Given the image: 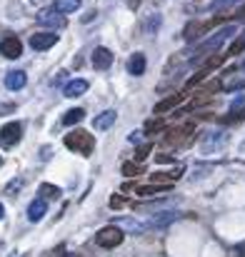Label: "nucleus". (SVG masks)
<instances>
[{"label":"nucleus","instance_id":"obj_1","mask_svg":"<svg viewBox=\"0 0 245 257\" xmlns=\"http://www.w3.org/2000/svg\"><path fill=\"white\" fill-rule=\"evenodd\" d=\"M63 143H65V148L68 150H73V153H80V155H93V150H95V138L88 133V130H70L65 138H63Z\"/></svg>","mask_w":245,"mask_h":257},{"label":"nucleus","instance_id":"obj_9","mask_svg":"<svg viewBox=\"0 0 245 257\" xmlns=\"http://www.w3.org/2000/svg\"><path fill=\"white\" fill-rule=\"evenodd\" d=\"M0 55H3V58H10V60L20 58V55H23V43H20L15 35L5 38V40L0 43Z\"/></svg>","mask_w":245,"mask_h":257},{"label":"nucleus","instance_id":"obj_34","mask_svg":"<svg viewBox=\"0 0 245 257\" xmlns=\"http://www.w3.org/2000/svg\"><path fill=\"white\" fill-rule=\"evenodd\" d=\"M230 18H233V20H245V5L240 8V10H235V13H233Z\"/></svg>","mask_w":245,"mask_h":257},{"label":"nucleus","instance_id":"obj_37","mask_svg":"<svg viewBox=\"0 0 245 257\" xmlns=\"http://www.w3.org/2000/svg\"><path fill=\"white\" fill-rule=\"evenodd\" d=\"M93 18H95V13H88V15H83V23H90Z\"/></svg>","mask_w":245,"mask_h":257},{"label":"nucleus","instance_id":"obj_19","mask_svg":"<svg viewBox=\"0 0 245 257\" xmlns=\"http://www.w3.org/2000/svg\"><path fill=\"white\" fill-rule=\"evenodd\" d=\"M183 175V170H173V172H155L150 175V182H165V185H173V180H178Z\"/></svg>","mask_w":245,"mask_h":257},{"label":"nucleus","instance_id":"obj_20","mask_svg":"<svg viewBox=\"0 0 245 257\" xmlns=\"http://www.w3.org/2000/svg\"><path fill=\"white\" fill-rule=\"evenodd\" d=\"M40 197L43 200H58L60 197V187L58 185H50V182H43L40 185Z\"/></svg>","mask_w":245,"mask_h":257},{"label":"nucleus","instance_id":"obj_23","mask_svg":"<svg viewBox=\"0 0 245 257\" xmlns=\"http://www.w3.org/2000/svg\"><path fill=\"white\" fill-rule=\"evenodd\" d=\"M220 87H223V83H220L218 78H213L210 83H203V85H200V92H205V95H215Z\"/></svg>","mask_w":245,"mask_h":257},{"label":"nucleus","instance_id":"obj_26","mask_svg":"<svg viewBox=\"0 0 245 257\" xmlns=\"http://www.w3.org/2000/svg\"><path fill=\"white\" fill-rule=\"evenodd\" d=\"M243 50H245V35H243V38H235V40H233V45L228 48V55H240Z\"/></svg>","mask_w":245,"mask_h":257},{"label":"nucleus","instance_id":"obj_11","mask_svg":"<svg viewBox=\"0 0 245 257\" xmlns=\"http://www.w3.org/2000/svg\"><path fill=\"white\" fill-rule=\"evenodd\" d=\"M185 90H180V92H175V95H168V97H163L158 105H155V112L158 115H163V112H168V110H173V107H178L183 100H185Z\"/></svg>","mask_w":245,"mask_h":257},{"label":"nucleus","instance_id":"obj_32","mask_svg":"<svg viewBox=\"0 0 245 257\" xmlns=\"http://www.w3.org/2000/svg\"><path fill=\"white\" fill-rule=\"evenodd\" d=\"M13 110H15L13 102H10V105H8V102H0V115H8V112H13Z\"/></svg>","mask_w":245,"mask_h":257},{"label":"nucleus","instance_id":"obj_17","mask_svg":"<svg viewBox=\"0 0 245 257\" xmlns=\"http://www.w3.org/2000/svg\"><path fill=\"white\" fill-rule=\"evenodd\" d=\"M208 75H210V70H208V68H200V70H198V73H195L193 78H188V83H185V87H183V90H185V92H190L193 87L200 85V83H203V80H205Z\"/></svg>","mask_w":245,"mask_h":257},{"label":"nucleus","instance_id":"obj_18","mask_svg":"<svg viewBox=\"0 0 245 257\" xmlns=\"http://www.w3.org/2000/svg\"><path fill=\"white\" fill-rule=\"evenodd\" d=\"M53 8H55V10H60L63 15H68V13H75V10L80 8V0H55V3H53Z\"/></svg>","mask_w":245,"mask_h":257},{"label":"nucleus","instance_id":"obj_7","mask_svg":"<svg viewBox=\"0 0 245 257\" xmlns=\"http://www.w3.org/2000/svg\"><path fill=\"white\" fill-rule=\"evenodd\" d=\"M55 43H58V35L50 33V30H40V33L30 35V48L33 50H50Z\"/></svg>","mask_w":245,"mask_h":257},{"label":"nucleus","instance_id":"obj_35","mask_svg":"<svg viewBox=\"0 0 245 257\" xmlns=\"http://www.w3.org/2000/svg\"><path fill=\"white\" fill-rule=\"evenodd\" d=\"M120 190H123L125 195H130V190H135V185H133V182H123V187H120Z\"/></svg>","mask_w":245,"mask_h":257},{"label":"nucleus","instance_id":"obj_36","mask_svg":"<svg viewBox=\"0 0 245 257\" xmlns=\"http://www.w3.org/2000/svg\"><path fill=\"white\" fill-rule=\"evenodd\" d=\"M235 250H238V257H245V242H240Z\"/></svg>","mask_w":245,"mask_h":257},{"label":"nucleus","instance_id":"obj_14","mask_svg":"<svg viewBox=\"0 0 245 257\" xmlns=\"http://www.w3.org/2000/svg\"><path fill=\"white\" fill-rule=\"evenodd\" d=\"M128 73L135 75V78H140V75L145 73V55H143V53H133V55L128 58Z\"/></svg>","mask_w":245,"mask_h":257},{"label":"nucleus","instance_id":"obj_4","mask_svg":"<svg viewBox=\"0 0 245 257\" xmlns=\"http://www.w3.org/2000/svg\"><path fill=\"white\" fill-rule=\"evenodd\" d=\"M123 230L120 227H115V225H108V227H103V230H98V235H95V242L100 245V247H105V250H113V247H120L123 245Z\"/></svg>","mask_w":245,"mask_h":257},{"label":"nucleus","instance_id":"obj_40","mask_svg":"<svg viewBox=\"0 0 245 257\" xmlns=\"http://www.w3.org/2000/svg\"><path fill=\"white\" fill-rule=\"evenodd\" d=\"M0 168H3V158H0Z\"/></svg>","mask_w":245,"mask_h":257},{"label":"nucleus","instance_id":"obj_13","mask_svg":"<svg viewBox=\"0 0 245 257\" xmlns=\"http://www.w3.org/2000/svg\"><path fill=\"white\" fill-rule=\"evenodd\" d=\"M25 83H28L25 70H10V73L5 75V87H8V90H23Z\"/></svg>","mask_w":245,"mask_h":257},{"label":"nucleus","instance_id":"obj_6","mask_svg":"<svg viewBox=\"0 0 245 257\" xmlns=\"http://www.w3.org/2000/svg\"><path fill=\"white\" fill-rule=\"evenodd\" d=\"M20 138H23V125H20V122H5V125L0 127V145H3V148L18 145Z\"/></svg>","mask_w":245,"mask_h":257},{"label":"nucleus","instance_id":"obj_24","mask_svg":"<svg viewBox=\"0 0 245 257\" xmlns=\"http://www.w3.org/2000/svg\"><path fill=\"white\" fill-rule=\"evenodd\" d=\"M140 172H143L140 165H135V163H123V175H125V177H138Z\"/></svg>","mask_w":245,"mask_h":257},{"label":"nucleus","instance_id":"obj_33","mask_svg":"<svg viewBox=\"0 0 245 257\" xmlns=\"http://www.w3.org/2000/svg\"><path fill=\"white\" fill-rule=\"evenodd\" d=\"M155 163H173V155H163V153H158V155H155Z\"/></svg>","mask_w":245,"mask_h":257},{"label":"nucleus","instance_id":"obj_12","mask_svg":"<svg viewBox=\"0 0 245 257\" xmlns=\"http://www.w3.org/2000/svg\"><path fill=\"white\" fill-rule=\"evenodd\" d=\"M45 212H48V202H45L43 197H38V200H33V202L28 205V220H30V222L43 220V217H45Z\"/></svg>","mask_w":245,"mask_h":257},{"label":"nucleus","instance_id":"obj_25","mask_svg":"<svg viewBox=\"0 0 245 257\" xmlns=\"http://www.w3.org/2000/svg\"><path fill=\"white\" fill-rule=\"evenodd\" d=\"M223 60H225V55H213V58H208V60L203 63V68H208V70L213 73L215 68H220V65H223Z\"/></svg>","mask_w":245,"mask_h":257},{"label":"nucleus","instance_id":"obj_15","mask_svg":"<svg viewBox=\"0 0 245 257\" xmlns=\"http://www.w3.org/2000/svg\"><path fill=\"white\" fill-rule=\"evenodd\" d=\"M115 110H105V112H100V115H95V120H93V127L95 130H108L113 122H115Z\"/></svg>","mask_w":245,"mask_h":257},{"label":"nucleus","instance_id":"obj_21","mask_svg":"<svg viewBox=\"0 0 245 257\" xmlns=\"http://www.w3.org/2000/svg\"><path fill=\"white\" fill-rule=\"evenodd\" d=\"M83 117H85V110L83 107H73V110H68L63 115V122L65 125H78V122H83Z\"/></svg>","mask_w":245,"mask_h":257},{"label":"nucleus","instance_id":"obj_29","mask_svg":"<svg viewBox=\"0 0 245 257\" xmlns=\"http://www.w3.org/2000/svg\"><path fill=\"white\" fill-rule=\"evenodd\" d=\"M150 150H153V145H140V148L135 150V158H138V160H145V158L150 155Z\"/></svg>","mask_w":245,"mask_h":257},{"label":"nucleus","instance_id":"obj_27","mask_svg":"<svg viewBox=\"0 0 245 257\" xmlns=\"http://www.w3.org/2000/svg\"><path fill=\"white\" fill-rule=\"evenodd\" d=\"M243 117H245V107H238V112H228L223 117V122H240Z\"/></svg>","mask_w":245,"mask_h":257},{"label":"nucleus","instance_id":"obj_30","mask_svg":"<svg viewBox=\"0 0 245 257\" xmlns=\"http://www.w3.org/2000/svg\"><path fill=\"white\" fill-rule=\"evenodd\" d=\"M235 3H245V0H215V3H213V10H220V8H225V5H235Z\"/></svg>","mask_w":245,"mask_h":257},{"label":"nucleus","instance_id":"obj_38","mask_svg":"<svg viewBox=\"0 0 245 257\" xmlns=\"http://www.w3.org/2000/svg\"><path fill=\"white\" fill-rule=\"evenodd\" d=\"M128 3H130V10H135V8L140 5V0H128Z\"/></svg>","mask_w":245,"mask_h":257},{"label":"nucleus","instance_id":"obj_5","mask_svg":"<svg viewBox=\"0 0 245 257\" xmlns=\"http://www.w3.org/2000/svg\"><path fill=\"white\" fill-rule=\"evenodd\" d=\"M38 23L40 25H45V28H53V30H63L65 25H68V20H65V15L60 13V10H50V8H45V10H40L38 13Z\"/></svg>","mask_w":245,"mask_h":257},{"label":"nucleus","instance_id":"obj_22","mask_svg":"<svg viewBox=\"0 0 245 257\" xmlns=\"http://www.w3.org/2000/svg\"><path fill=\"white\" fill-rule=\"evenodd\" d=\"M163 127H165V120H163V117L148 120V122H145V135H155V133H160Z\"/></svg>","mask_w":245,"mask_h":257},{"label":"nucleus","instance_id":"obj_10","mask_svg":"<svg viewBox=\"0 0 245 257\" xmlns=\"http://www.w3.org/2000/svg\"><path fill=\"white\" fill-rule=\"evenodd\" d=\"M110 65H113V53H110L108 48L98 45V48L93 50V68H95V70H110Z\"/></svg>","mask_w":245,"mask_h":257},{"label":"nucleus","instance_id":"obj_16","mask_svg":"<svg viewBox=\"0 0 245 257\" xmlns=\"http://www.w3.org/2000/svg\"><path fill=\"white\" fill-rule=\"evenodd\" d=\"M85 90H88V80L78 78V80H70L68 85L63 87V95H65V97H80Z\"/></svg>","mask_w":245,"mask_h":257},{"label":"nucleus","instance_id":"obj_2","mask_svg":"<svg viewBox=\"0 0 245 257\" xmlns=\"http://www.w3.org/2000/svg\"><path fill=\"white\" fill-rule=\"evenodd\" d=\"M193 138H195V125L193 122H188V125H178V127H170L168 133H165V145L168 148H178V150H183V148H188L190 143H193Z\"/></svg>","mask_w":245,"mask_h":257},{"label":"nucleus","instance_id":"obj_8","mask_svg":"<svg viewBox=\"0 0 245 257\" xmlns=\"http://www.w3.org/2000/svg\"><path fill=\"white\" fill-rule=\"evenodd\" d=\"M233 30H235V28H223V30H218L210 40H205V43L198 45V53H213V50H218V48L233 35Z\"/></svg>","mask_w":245,"mask_h":257},{"label":"nucleus","instance_id":"obj_3","mask_svg":"<svg viewBox=\"0 0 245 257\" xmlns=\"http://www.w3.org/2000/svg\"><path fill=\"white\" fill-rule=\"evenodd\" d=\"M228 20V15H218V18H210V20H190L188 25H185V30H183V38L185 40H198V38H203L208 30H213L215 25H220V23H225Z\"/></svg>","mask_w":245,"mask_h":257},{"label":"nucleus","instance_id":"obj_28","mask_svg":"<svg viewBox=\"0 0 245 257\" xmlns=\"http://www.w3.org/2000/svg\"><path fill=\"white\" fill-rule=\"evenodd\" d=\"M123 205H128V200H125L123 195H113V197H110V207H113V210H120Z\"/></svg>","mask_w":245,"mask_h":257},{"label":"nucleus","instance_id":"obj_31","mask_svg":"<svg viewBox=\"0 0 245 257\" xmlns=\"http://www.w3.org/2000/svg\"><path fill=\"white\" fill-rule=\"evenodd\" d=\"M158 25H160V15H153V18L148 20V33H155Z\"/></svg>","mask_w":245,"mask_h":257},{"label":"nucleus","instance_id":"obj_39","mask_svg":"<svg viewBox=\"0 0 245 257\" xmlns=\"http://www.w3.org/2000/svg\"><path fill=\"white\" fill-rule=\"evenodd\" d=\"M3 215H5V210H3V202H0V220H3Z\"/></svg>","mask_w":245,"mask_h":257}]
</instances>
